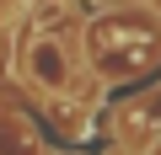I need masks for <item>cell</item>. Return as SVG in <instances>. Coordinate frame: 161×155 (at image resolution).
<instances>
[{"label":"cell","instance_id":"cell-3","mask_svg":"<svg viewBox=\"0 0 161 155\" xmlns=\"http://www.w3.org/2000/svg\"><path fill=\"white\" fill-rule=\"evenodd\" d=\"M22 6H27V0H0V22H11V16H22Z\"/></svg>","mask_w":161,"mask_h":155},{"label":"cell","instance_id":"cell-5","mask_svg":"<svg viewBox=\"0 0 161 155\" xmlns=\"http://www.w3.org/2000/svg\"><path fill=\"white\" fill-rule=\"evenodd\" d=\"M145 155H161V139H150V144H145Z\"/></svg>","mask_w":161,"mask_h":155},{"label":"cell","instance_id":"cell-4","mask_svg":"<svg viewBox=\"0 0 161 155\" xmlns=\"http://www.w3.org/2000/svg\"><path fill=\"white\" fill-rule=\"evenodd\" d=\"M97 6H102V11H113V6H134V0H97Z\"/></svg>","mask_w":161,"mask_h":155},{"label":"cell","instance_id":"cell-1","mask_svg":"<svg viewBox=\"0 0 161 155\" xmlns=\"http://www.w3.org/2000/svg\"><path fill=\"white\" fill-rule=\"evenodd\" d=\"M86 59L108 86L134 80L161 59V16L145 6H113L86 22Z\"/></svg>","mask_w":161,"mask_h":155},{"label":"cell","instance_id":"cell-2","mask_svg":"<svg viewBox=\"0 0 161 155\" xmlns=\"http://www.w3.org/2000/svg\"><path fill=\"white\" fill-rule=\"evenodd\" d=\"M27 80H32L43 96H64V91H70L75 59H70V48H64L54 32H43V38L27 43Z\"/></svg>","mask_w":161,"mask_h":155}]
</instances>
